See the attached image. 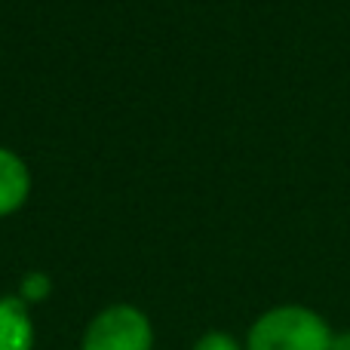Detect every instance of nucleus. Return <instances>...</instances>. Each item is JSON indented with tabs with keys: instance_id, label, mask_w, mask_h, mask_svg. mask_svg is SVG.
Masks as SVG:
<instances>
[{
	"instance_id": "1",
	"label": "nucleus",
	"mask_w": 350,
	"mask_h": 350,
	"mask_svg": "<svg viewBox=\"0 0 350 350\" xmlns=\"http://www.w3.org/2000/svg\"><path fill=\"white\" fill-rule=\"evenodd\" d=\"M335 329L320 310L298 301L261 310L246 329V350H329Z\"/></svg>"
},
{
	"instance_id": "2",
	"label": "nucleus",
	"mask_w": 350,
	"mask_h": 350,
	"mask_svg": "<svg viewBox=\"0 0 350 350\" xmlns=\"http://www.w3.org/2000/svg\"><path fill=\"white\" fill-rule=\"evenodd\" d=\"M80 350H154L151 317L129 301L108 304L86 323Z\"/></svg>"
},
{
	"instance_id": "3",
	"label": "nucleus",
	"mask_w": 350,
	"mask_h": 350,
	"mask_svg": "<svg viewBox=\"0 0 350 350\" xmlns=\"http://www.w3.org/2000/svg\"><path fill=\"white\" fill-rule=\"evenodd\" d=\"M37 329L18 295H0V350H34Z\"/></svg>"
},
{
	"instance_id": "4",
	"label": "nucleus",
	"mask_w": 350,
	"mask_h": 350,
	"mask_svg": "<svg viewBox=\"0 0 350 350\" xmlns=\"http://www.w3.org/2000/svg\"><path fill=\"white\" fill-rule=\"evenodd\" d=\"M31 193L28 163L10 148H0V218L12 215L25 206Z\"/></svg>"
},
{
	"instance_id": "5",
	"label": "nucleus",
	"mask_w": 350,
	"mask_h": 350,
	"mask_svg": "<svg viewBox=\"0 0 350 350\" xmlns=\"http://www.w3.org/2000/svg\"><path fill=\"white\" fill-rule=\"evenodd\" d=\"M49 292H53V280H49V273H43V271H28V273L22 277V283H18V292H16V295L31 308V304L46 301Z\"/></svg>"
},
{
	"instance_id": "6",
	"label": "nucleus",
	"mask_w": 350,
	"mask_h": 350,
	"mask_svg": "<svg viewBox=\"0 0 350 350\" xmlns=\"http://www.w3.org/2000/svg\"><path fill=\"white\" fill-rule=\"evenodd\" d=\"M191 350H246V347H243V341L237 335L224 332V329H209V332H203L193 341Z\"/></svg>"
},
{
	"instance_id": "7",
	"label": "nucleus",
	"mask_w": 350,
	"mask_h": 350,
	"mask_svg": "<svg viewBox=\"0 0 350 350\" xmlns=\"http://www.w3.org/2000/svg\"><path fill=\"white\" fill-rule=\"evenodd\" d=\"M329 350H350V329H341V332H335Z\"/></svg>"
}]
</instances>
